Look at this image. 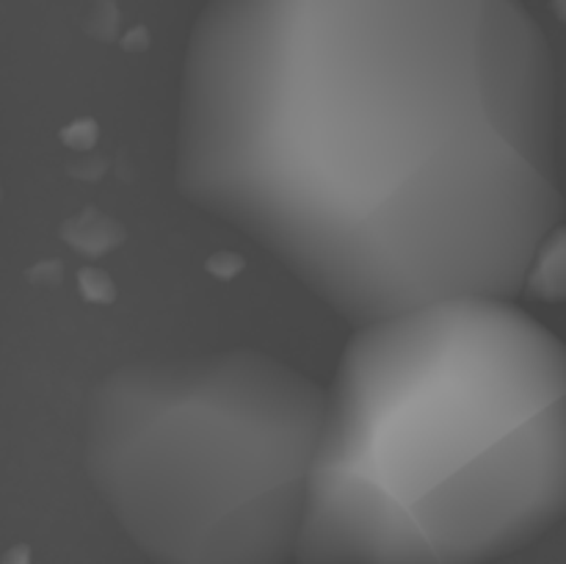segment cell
Returning <instances> with one entry per match:
<instances>
[{
  "instance_id": "6da1fadb",
  "label": "cell",
  "mask_w": 566,
  "mask_h": 564,
  "mask_svg": "<svg viewBox=\"0 0 566 564\" xmlns=\"http://www.w3.org/2000/svg\"><path fill=\"white\" fill-rule=\"evenodd\" d=\"M553 127L523 0H208L175 175L359 326L523 293L562 219Z\"/></svg>"
},
{
  "instance_id": "7a4b0ae2",
  "label": "cell",
  "mask_w": 566,
  "mask_h": 564,
  "mask_svg": "<svg viewBox=\"0 0 566 564\" xmlns=\"http://www.w3.org/2000/svg\"><path fill=\"white\" fill-rule=\"evenodd\" d=\"M566 506V359L512 299L359 324L324 390L296 564H486Z\"/></svg>"
},
{
  "instance_id": "3957f363",
  "label": "cell",
  "mask_w": 566,
  "mask_h": 564,
  "mask_svg": "<svg viewBox=\"0 0 566 564\" xmlns=\"http://www.w3.org/2000/svg\"><path fill=\"white\" fill-rule=\"evenodd\" d=\"M324 390L249 348L136 359L83 409V468L153 564H291Z\"/></svg>"
}]
</instances>
